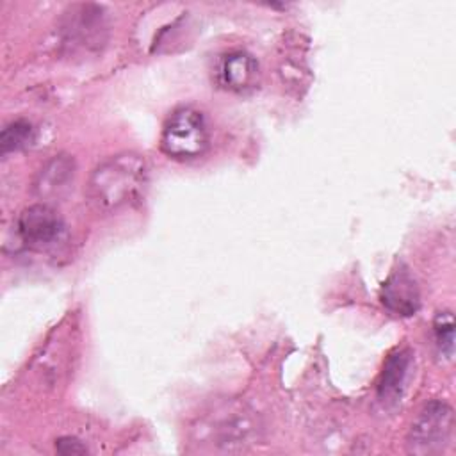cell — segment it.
I'll list each match as a JSON object with an SVG mask.
<instances>
[{
	"mask_svg": "<svg viewBox=\"0 0 456 456\" xmlns=\"http://www.w3.org/2000/svg\"><path fill=\"white\" fill-rule=\"evenodd\" d=\"M86 189L89 203L102 214L130 208L146 194L148 164L139 153H116L94 167Z\"/></svg>",
	"mask_w": 456,
	"mask_h": 456,
	"instance_id": "6da1fadb",
	"label": "cell"
},
{
	"mask_svg": "<svg viewBox=\"0 0 456 456\" xmlns=\"http://www.w3.org/2000/svg\"><path fill=\"white\" fill-rule=\"evenodd\" d=\"M205 116L192 107H178L166 119L160 134L162 151L175 160H192L208 148Z\"/></svg>",
	"mask_w": 456,
	"mask_h": 456,
	"instance_id": "7a4b0ae2",
	"label": "cell"
},
{
	"mask_svg": "<svg viewBox=\"0 0 456 456\" xmlns=\"http://www.w3.org/2000/svg\"><path fill=\"white\" fill-rule=\"evenodd\" d=\"M454 433L452 408L440 399L429 401L410 428L406 447L411 454H438L451 444Z\"/></svg>",
	"mask_w": 456,
	"mask_h": 456,
	"instance_id": "3957f363",
	"label": "cell"
},
{
	"mask_svg": "<svg viewBox=\"0 0 456 456\" xmlns=\"http://www.w3.org/2000/svg\"><path fill=\"white\" fill-rule=\"evenodd\" d=\"M20 240L30 249L52 248L64 233V221L59 212L46 203H36L21 210L16 221Z\"/></svg>",
	"mask_w": 456,
	"mask_h": 456,
	"instance_id": "277c9868",
	"label": "cell"
},
{
	"mask_svg": "<svg viewBox=\"0 0 456 456\" xmlns=\"http://www.w3.org/2000/svg\"><path fill=\"white\" fill-rule=\"evenodd\" d=\"M62 23V43L71 48H91L103 43V11L93 4L71 7Z\"/></svg>",
	"mask_w": 456,
	"mask_h": 456,
	"instance_id": "5b68a950",
	"label": "cell"
},
{
	"mask_svg": "<svg viewBox=\"0 0 456 456\" xmlns=\"http://www.w3.org/2000/svg\"><path fill=\"white\" fill-rule=\"evenodd\" d=\"M75 160L66 153L53 155L48 159L34 176L32 192L41 203L50 205V201H59L68 191L75 176Z\"/></svg>",
	"mask_w": 456,
	"mask_h": 456,
	"instance_id": "8992f818",
	"label": "cell"
},
{
	"mask_svg": "<svg viewBox=\"0 0 456 456\" xmlns=\"http://www.w3.org/2000/svg\"><path fill=\"white\" fill-rule=\"evenodd\" d=\"M214 75L219 87L232 93H244L256 84L258 62L244 50H230L219 57Z\"/></svg>",
	"mask_w": 456,
	"mask_h": 456,
	"instance_id": "52a82bcc",
	"label": "cell"
},
{
	"mask_svg": "<svg viewBox=\"0 0 456 456\" xmlns=\"http://www.w3.org/2000/svg\"><path fill=\"white\" fill-rule=\"evenodd\" d=\"M379 299L388 312L401 317L413 315L420 306L417 281L403 265H399L388 274V278L381 285Z\"/></svg>",
	"mask_w": 456,
	"mask_h": 456,
	"instance_id": "ba28073f",
	"label": "cell"
},
{
	"mask_svg": "<svg viewBox=\"0 0 456 456\" xmlns=\"http://www.w3.org/2000/svg\"><path fill=\"white\" fill-rule=\"evenodd\" d=\"M411 367V353L408 349L394 351L385 365L378 383V399L383 404L397 403L408 379V372Z\"/></svg>",
	"mask_w": 456,
	"mask_h": 456,
	"instance_id": "9c48e42d",
	"label": "cell"
},
{
	"mask_svg": "<svg viewBox=\"0 0 456 456\" xmlns=\"http://www.w3.org/2000/svg\"><path fill=\"white\" fill-rule=\"evenodd\" d=\"M36 132L30 121L27 119H14L2 128L0 134V151L7 155L11 151H20L34 142Z\"/></svg>",
	"mask_w": 456,
	"mask_h": 456,
	"instance_id": "30bf717a",
	"label": "cell"
},
{
	"mask_svg": "<svg viewBox=\"0 0 456 456\" xmlns=\"http://www.w3.org/2000/svg\"><path fill=\"white\" fill-rule=\"evenodd\" d=\"M433 335L436 349L442 356L452 358L454 353V319L451 312H440L433 321Z\"/></svg>",
	"mask_w": 456,
	"mask_h": 456,
	"instance_id": "8fae6325",
	"label": "cell"
},
{
	"mask_svg": "<svg viewBox=\"0 0 456 456\" xmlns=\"http://www.w3.org/2000/svg\"><path fill=\"white\" fill-rule=\"evenodd\" d=\"M55 449L61 454H84L87 452V447L75 436H62L55 442Z\"/></svg>",
	"mask_w": 456,
	"mask_h": 456,
	"instance_id": "7c38bea8",
	"label": "cell"
}]
</instances>
